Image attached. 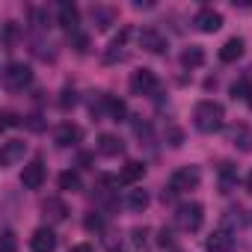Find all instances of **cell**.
Returning <instances> with one entry per match:
<instances>
[{"instance_id": "cell-1", "label": "cell", "mask_w": 252, "mask_h": 252, "mask_svg": "<svg viewBox=\"0 0 252 252\" xmlns=\"http://www.w3.org/2000/svg\"><path fill=\"white\" fill-rule=\"evenodd\" d=\"M193 125L202 134H217L222 125H225V110L217 101H199L193 110Z\"/></svg>"}, {"instance_id": "cell-2", "label": "cell", "mask_w": 252, "mask_h": 252, "mask_svg": "<svg viewBox=\"0 0 252 252\" xmlns=\"http://www.w3.org/2000/svg\"><path fill=\"white\" fill-rule=\"evenodd\" d=\"M205 222V208L199 202H184L175 208V225L181 231H199Z\"/></svg>"}, {"instance_id": "cell-3", "label": "cell", "mask_w": 252, "mask_h": 252, "mask_svg": "<svg viewBox=\"0 0 252 252\" xmlns=\"http://www.w3.org/2000/svg\"><path fill=\"white\" fill-rule=\"evenodd\" d=\"M33 83V68L27 63H9L3 71V86L9 92H24Z\"/></svg>"}, {"instance_id": "cell-4", "label": "cell", "mask_w": 252, "mask_h": 252, "mask_svg": "<svg viewBox=\"0 0 252 252\" xmlns=\"http://www.w3.org/2000/svg\"><path fill=\"white\" fill-rule=\"evenodd\" d=\"M199 181H202V172H199L196 166H181V169H175L172 178H169V193H172V196H175V193H187V190L199 187Z\"/></svg>"}, {"instance_id": "cell-5", "label": "cell", "mask_w": 252, "mask_h": 252, "mask_svg": "<svg viewBox=\"0 0 252 252\" xmlns=\"http://www.w3.org/2000/svg\"><path fill=\"white\" fill-rule=\"evenodd\" d=\"M131 92L134 95H155L158 92V77L152 68H137L131 74Z\"/></svg>"}, {"instance_id": "cell-6", "label": "cell", "mask_w": 252, "mask_h": 252, "mask_svg": "<svg viewBox=\"0 0 252 252\" xmlns=\"http://www.w3.org/2000/svg\"><path fill=\"white\" fill-rule=\"evenodd\" d=\"M57 24L68 33H77V24H80V9L71 3V0H63L57 6Z\"/></svg>"}, {"instance_id": "cell-7", "label": "cell", "mask_w": 252, "mask_h": 252, "mask_svg": "<svg viewBox=\"0 0 252 252\" xmlns=\"http://www.w3.org/2000/svg\"><path fill=\"white\" fill-rule=\"evenodd\" d=\"M193 24H196L199 33H217V30L222 27V15H220L217 9L205 6V9H199V12L193 15Z\"/></svg>"}, {"instance_id": "cell-8", "label": "cell", "mask_w": 252, "mask_h": 252, "mask_svg": "<svg viewBox=\"0 0 252 252\" xmlns=\"http://www.w3.org/2000/svg\"><path fill=\"white\" fill-rule=\"evenodd\" d=\"M21 184H24V190H39L42 184H45V163L36 158V160H30L27 166H24V172H21Z\"/></svg>"}, {"instance_id": "cell-9", "label": "cell", "mask_w": 252, "mask_h": 252, "mask_svg": "<svg viewBox=\"0 0 252 252\" xmlns=\"http://www.w3.org/2000/svg\"><path fill=\"white\" fill-rule=\"evenodd\" d=\"M140 48L149 51V54H163L166 51V36L160 30H155V27H146L140 33Z\"/></svg>"}, {"instance_id": "cell-10", "label": "cell", "mask_w": 252, "mask_h": 252, "mask_svg": "<svg viewBox=\"0 0 252 252\" xmlns=\"http://www.w3.org/2000/svg\"><path fill=\"white\" fill-rule=\"evenodd\" d=\"M30 249H33V252H54V249H57V234H54V228H48V225L36 228L33 237H30Z\"/></svg>"}, {"instance_id": "cell-11", "label": "cell", "mask_w": 252, "mask_h": 252, "mask_svg": "<svg viewBox=\"0 0 252 252\" xmlns=\"http://www.w3.org/2000/svg\"><path fill=\"white\" fill-rule=\"evenodd\" d=\"M205 252H234V237L225 228H217L208 240H205Z\"/></svg>"}, {"instance_id": "cell-12", "label": "cell", "mask_w": 252, "mask_h": 252, "mask_svg": "<svg viewBox=\"0 0 252 252\" xmlns=\"http://www.w3.org/2000/svg\"><path fill=\"white\" fill-rule=\"evenodd\" d=\"M24 152H27L24 140H6L3 152H0V163H3V166H15L18 160H24Z\"/></svg>"}, {"instance_id": "cell-13", "label": "cell", "mask_w": 252, "mask_h": 252, "mask_svg": "<svg viewBox=\"0 0 252 252\" xmlns=\"http://www.w3.org/2000/svg\"><path fill=\"white\" fill-rule=\"evenodd\" d=\"M80 137H83V131L77 128V125H71V122H63L60 128H57V134H54V140H57V146H60V149L77 146V143H80Z\"/></svg>"}, {"instance_id": "cell-14", "label": "cell", "mask_w": 252, "mask_h": 252, "mask_svg": "<svg viewBox=\"0 0 252 252\" xmlns=\"http://www.w3.org/2000/svg\"><path fill=\"white\" fill-rule=\"evenodd\" d=\"M42 214H45V220H51V222H63V220L68 217V205H65L63 199H57V196H48V199L42 202Z\"/></svg>"}, {"instance_id": "cell-15", "label": "cell", "mask_w": 252, "mask_h": 252, "mask_svg": "<svg viewBox=\"0 0 252 252\" xmlns=\"http://www.w3.org/2000/svg\"><path fill=\"white\" fill-rule=\"evenodd\" d=\"M95 149H98V155H104V158H119V155L125 152L122 140H119V137H113V134H101V137H98V143H95Z\"/></svg>"}, {"instance_id": "cell-16", "label": "cell", "mask_w": 252, "mask_h": 252, "mask_svg": "<svg viewBox=\"0 0 252 252\" xmlns=\"http://www.w3.org/2000/svg\"><path fill=\"white\" fill-rule=\"evenodd\" d=\"M104 116L113 119V122H122L125 116H128V104H125L122 98H116V95H104Z\"/></svg>"}, {"instance_id": "cell-17", "label": "cell", "mask_w": 252, "mask_h": 252, "mask_svg": "<svg viewBox=\"0 0 252 252\" xmlns=\"http://www.w3.org/2000/svg\"><path fill=\"white\" fill-rule=\"evenodd\" d=\"M243 48H246V45H243V39H237V36H234V39H228V42L220 48V60H222V63H237V60L243 57Z\"/></svg>"}, {"instance_id": "cell-18", "label": "cell", "mask_w": 252, "mask_h": 252, "mask_svg": "<svg viewBox=\"0 0 252 252\" xmlns=\"http://www.w3.org/2000/svg\"><path fill=\"white\" fill-rule=\"evenodd\" d=\"M143 175H146V166H143L140 160H131V163H125L119 181H122V184H134V181H140Z\"/></svg>"}, {"instance_id": "cell-19", "label": "cell", "mask_w": 252, "mask_h": 252, "mask_svg": "<svg viewBox=\"0 0 252 252\" xmlns=\"http://www.w3.org/2000/svg\"><path fill=\"white\" fill-rule=\"evenodd\" d=\"M125 205H128L131 211H146L149 208V193L134 187V190H128V196H125Z\"/></svg>"}, {"instance_id": "cell-20", "label": "cell", "mask_w": 252, "mask_h": 252, "mask_svg": "<svg viewBox=\"0 0 252 252\" xmlns=\"http://www.w3.org/2000/svg\"><path fill=\"white\" fill-rule=\"evenodd\" d=\"M202 63H205V51L196 48V45H190V48L181 54V65H184V68H199Z\"/></svg>"}, {"instance_id": "cell-21", "label": "cell", "mask_w": 252, "mask_h": 252, "mask_svg": "<svg viewBox=\"0 0 252 252\" xmlns=\"http://www.w3.org/2000/svg\"><path fill=\"white\" fill-rule=\"evenodd\" d=\"M57 184H60V190H65V193H77V190H83V181H80V175L77 172H63L60 178H57Z\"/></svg>"}, {"instance_id": "cell-22", "label": "cell", "mask_w": 252, "mask_h": 252, "mask_svg": "<svg viewBox=\"0 0 252 252\" xmlns=\"http://www.w3.org/2000/svg\"><path fill=\"white\" fill-rule=\"evenodd\" d=\"M104 214H98V211H89L86 217H83V228L89 231V234H101L104 231Z\"/></svg>"}, {"instance_id": "cell-23", "label": "cell", "mask_w": 252, "mask_h": 252, "mask_svg": "<svg viewBox=\"0 0 252 252\" xmlns=\"http://www.w3.org/2000/svg\"><path fill=\"white\" fill-rule=\"evenodd\" d=\"M92 18H95V27H98V30H107V27L113 24L116 12H113V9H104V6H95V9H92Z\"/></svg>"}, {"instance_id": "cell-24", "label": "cell", "mask_w": 252, "mask_h": 252, "mask_svg": "<svg viewBox=\"0 0 252 252\" xmlns=\"http://www.w3.org/2000/svg\"><path fill=\"white\" fill-rule=\"evenodd\" d=\"M15 249H18L15 231L12 228H3V234H0V252H15Z\"/></svg>"}, {"instance_id": "cell-25", "label": "cell", "mask_w": 252, "mask_h": 252, "mask_svg": "<svg viewBox=\"0 0 252 252\" xmlns=\"http://www.w3.org/2000/svg\"><path fill=\"white\" fill-rule=\"evenodd\" d=\"M231 140H234V146H237V140H240V149H243V152L252 149V143H249V137H246V128H243V125H237V128L231 131Z\"/></svg>"}, {"instance_id": "cell-26", "label": "cell", "mask_w": 252, "mask_h": 252, "mask_svg": "<svg viewBox=\"0 0 252 252\" xmlns=\"http://www.w3.org/2000/svg\"><path fill=\"white\" fill-rule=\"evenodd\" d=\"M15 36H18V30H15V21H6V24H3V45H6V51H12V45H15Z\"/></svg>"}, {"instance_id": "cell-27", "label": "cell", "mask_w": 252, "mask_h": 252, "mask_svg": "<svg viewBox=\"0 0 252 252\" xmlns=\"http://www.w3.org/2000/svg\"><path fill=\"white\" fill-rule=\"evenodd\" d=\"M74 104H77V95H74V89L65 86V89L60 92V107H63V110H71Z\"/></svg>"}, {"instance_id": "cell-28", "label": "cell", "mask_w": 252, "mask_h": 252, "mask_svg": "<svg viewBox=\"0 0 252 252\" xmlns=\"http://www.w3.org/2000/svg\"><path fill=\"white\" fill-rule=\"evenodd\" d=\"M71 45H74V51H77V54H86V48H89V39H86L83 33H71Z\"/></svg>"}, {"instance_id": "cell-29", "label": "cell", "mask_w": 252, "mask_h": 252, "mask_svg": "<svg viewBox=\"0 0 252 252\" xmlns=\"http://www.w3.org/2000/svg\"><path fill=\"white\" fill-rule=\"evenodd\" d=\"M220 187H222V193H228V190H231V166H228V163H222V172H220Z\"/></svg>"}, {"instance_id": "cell-30", "label": "cell", "mask_w": 252, "mask_h": 252, "mask_svg": "<svg viewBox=\"0 0 252 252\" xmlns=\"http://www.w3.org/2000/svg\"><path fill=\"white\" fill-rule=\"evenodd\" d=\"M246 95H249V83H246V80L231 83V98H246Z\"/></svg>"}, {"instance_id": "cell-31", "label": "cell", "mask_w": 252, "mask_h": 252, "mask_svg": "<svg viewBox=\"0 0 252 252\" xmlns=\"http://www.w3.org/2000/svg\"><path fill=\"white\" fill-rule=\"evenodd\" d=\"M0 119H3V128H15V125H18V116L12 110H3V113H0Z\"/></svg>"}, {"instance_id": "cell-32", "label": "cell", "mask_w": 252, "mask_h": 252, "mask_svg": "<svg viewBox=\"0 0 252 252\" xmlns=\"http://www.w3.org/2000/svg\"><path fill=\"white\" fill-rule=\"evenodd\" d=\"M146 237H149L146 228H134V246L137 249H146Z\"/></svg>"}, {"instance_id": "cell-33", "label": "cell", "mask_w": 252, "mask_h": 252, "mask_svg": "<svg viewBox=\"0 0 252 252\" xmlns=\"http://www.w3.org/2000/svg\"><path fill=\"white\" fill-rule=\"evenodd\" d=\"M158 246H163V249L172 246V231H169V228H160V231H158Z\"/></svg>"}, {"instance_id": "cell-34", "label": "cell", "mask_w": 252, "mask_h": 252, "mask_svg": "<svg viewBox=\"0 0 252 252\" xmlns=\"http://www.w3.org/2000/svg\"><path fill=\"white\" fill-rule=\"evenodd\" d=\"M68 252H95V249H92V243H77V246H71Z\"/></svg>"}, {"instance_id": "cell-35", "label": "cell", "mask_w": 252, "mask_h": 252, "mask_svg": "<svg viewBox=\"0 0 252 252\" xmlns=\"http://www.w3.org/2000/svg\"><path fill=\"white\" fill-rule=\"evenodd\" d=\"M39 119H42V116H30V119H27V125H30L33 131H42V122H39Z\"/></svg>"}, {"instance_id": "cell-36", "label": "cell", "mask_w": 252, "mask_h": 252, "mask_svg": "<svg viewBox=\"0 0 252 252\" xmlns=\"http://www.w3.org/2000/svg\"><path fill=\"white\" fill-rule=\"evenodd\" d=\"M246 190L252 193V172H249V178H246Z\"/></svg>"}, {"instance_id": "cell-37", "label": "cell", "mask_w": 252, "mask_h": 252, "mask_svg": "<svg viewBox=\"0 0 252 252\" xmlns=\"http://www.w3.org/2000/svg\"><path fill=\"white\" fill-rule=\"evenodd\" d=\"M246 101H249V107H252V89H249V95H246Z\"/></svg>"}]
</instances>
